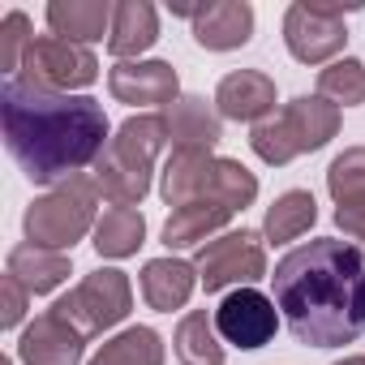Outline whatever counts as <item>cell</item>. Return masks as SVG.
<instances>
[{
    "instance_id": "cell-1",
    "label": "cell",
    "mask_w": 365,
    "mask_h": 365,
    "mask_svg": "<svg viewBox=\"0 0 365 365\" xmlns=\"http://www.w3.org/2000/svg\"><path fill=\"white\" fill-rule=\"evenodd\" d=\"M275 309L305 348H344L365 335V250L318 237L275 262Z\"/></svg>"
},
{
    "instance_id": "cell-2",
    "label": "cell",
    "mask_w": 365,
    "mask_h": 365,
    "mask_svg": "<svg viewBox=\"0 0 365 365\" xmlns=\"http://www.w3.org/2000/svg\"><path fill=\"white\" fill-rule=\"evenodd\" d=\"M0 125H5L9 155L35 185H56V180L78 176L112 142L108 112L99 99L39 91L22 78H5L0 86Z\"/></svg>"
},
{
    "instance_id": "cell-3",
    "label": "cell",
    "mask_w": 365,
    "mask_h": 365,
    "mask_svg": "<svg viewBox=\"0 0 365 365\" xmlns=\"http://www.w3.org/2000/svg\"><path fill=\"white\" fill-rule=\"evenodd\" d=\"M168 146V120L163 112H146V116H129L116 138L103 146V155L95 159V180L99 194L112 207H133L150 194V172H155V155Z\"/></svg>"
},
{
    "instance_id": "cell-4",
    "label": "cell",
    "mask_w": 365,
    "mask_h": 365,
    "mask_svg": "<svg viewBox=\"0 0 365 365\" xmlns=\"http://www.w3.org/2000/svg\"><path fill=\"white\" fill-rule=\"evenodd\" d=\"M159 194L172 211L190 202H224L232 211H245L258 198V180L237 159H220L211 150H172V159L163 163Z\"/></svg>"
},
{
    "instance_id": "cell-5",
    "label": "cell",
    "mask_w": 365,
    "mask_h": 365,
    "mask_svg": "<svg viewBox=\"0 0 365 365\" xmlns=\"http://www.w3.org/2000/svg\"><path fill=\"white\" fill-rule=\"evenodd\" d=\"M335 133H339V108L322 95H301L288 108L271 112L267 120H258L254 133H250V146L258 150L262 163L284 168L297 155L327 146Z\"/></svg>"
},
{
    "instance_id": "cell-6",
    "label": "cell",
    "mask_w": 365,
    "mask_h": 365,
    "mask_svg": "<svg viewBox=\"0 0 365 365\" xmlns=\"http://www.w3.org/2000/svg\"><path fill=\"white\" fill-rule=\"evenodd\" d=\"M95 207H99V180L78 172L69 180H61V185L43 198H35L26 207V241L39 245V250H52V254H65L73 250V241H82L99 220H95Z\"/></svg>"
},
{
    "instance_id": "cell-7",
    "label": "cell",
    "mask_w": 365,
    "mask_h": 365,
    "mask_svg": "<svg viewBox=\"0 0 365 365\" xmlns=\"http://www.w3.org/2000/svg\"><path fill=\"white\" fill-rule=\"evenodd\" d=\"M361 9V0H348V5H335V0H297L284 18V43L301 65H327L331 56L344 52L348 26L344 14Z\"/></svg>"
},
{
    "instance_id": "cell-8",
    "label": "cell",
    "mask_w": 365,
    "mask_h": 365,
    "mask_svg": "<svg viewBox=\"0 0 365 365\" xmlns=\"http://www.w3.org/2000/svg\"><path fill=\"white\" fill-rule=\"evenodd\" d=\"M133 305V288H129V275L125 271H95L86 275L69 297H61L52 305V314H61L69 327H78L86 339L116 327Z\"/></svg>"
},
{
    "instance_id": "cell-9",
    "label": "cell",
    "mask_w": 365,
    "mask_h": 365,
    "mask_svg": "<svg viewBox=\"0 0 365 365\" xmlns=\"http://www.w3.org/2000/svg\"><path fill=\"white\" fill-rule=\"evenodd\" d=\"M22 82L39 86V91H56V95H69V91H82L99 78V61L91 48H78V43H65L56 35H39L26 56H22Z\"/></svg>"
},
{
    "instance_id": "cell-10",
    "label": "cell",
    "mask_w": 365,
    "mask_h": 365,
    "mask_svg": "<svg viewBox=\"0 0 365 365\" xmlns=\"http://www.w3.org/2000/svg\"><path fill=\"white\" fill-rule=\"evenodd\" d=\"M194 271L202 279L207 292H224L232 284H258L267 275V250H262V237L241 228V232H228L220 241H207L194 258Z\"/></svg>"
},
{
    "instance_id": "cell-11",
    "label": "cell",
    "mask_w": 365,
    "mask_h": 365,
    "mask_svg": "<svg viewBox=\"0 0 365 365\" xmlns=\"http://www.w3.org/2000/svg\"><path fill=\"white\" fill-rule=\"evenodd\" d=\"M215 331L224 344L237 348H262L275 339L279 331V314H275V297L258 292V288H237L220 301L215 309Z\"/></svg>"
},
{
    "instance_id": "cell-12",
    "label": "cell",
    "mask_w": 365,
    "mask_h": 365,
    "mask_svg": "<svg viewBox=\"0 0 365 365\" xmlns=\"http://www.w3.org/2000/svg\"><path fill=\"white\" fill-rule=\"evenodd\" d=\"M108 91L129 108H172L180 99V78L168 61H116L108 73Z\"/></svg>"
},
{
    "instance_id": "cell-13",
    "label": "cell",
    "mask_w": 365,
    "mask_h": 365,
    "mask_svg": "<svg viewBox=\"0 0 365 365\" xmlns=\"http://www.w3.org/2000/svg\"><path fill=\"white\" fill-rule=\"evenodd\" d=\"M82 348H86V335L78 327H69L61 314H39L22 339H18V356L26 365H78L82 361Z\"/></svg>"
},
{
    "instance_id": "cell-14",
    "label": "cell",
    "mask_w": 365,
    "mask_h": 365,
    "mask_svg": "<svg viewBox=\"0 0 365 365\" xmlns=\"http://www.w3.org/2000/svg\"><path fill=\"white\" fill-rule=\"evenodd\" d=\"M215 103H220V116L228 120H267L275 112V82L258 69H237L220 82L215 91Z\"/></svg>"
},
{
    "instance_id": "cell-15",
    "label": "cell",
    "mask_w": 365,
    "mask_h": 365,
    "mask_svg": "<svg viewBox=\"0 0 365 365\" xmlns=\"http://www.w3.org/2000/svg\"><path fill=\"white\" fill-rule=\"evenodd\" d=\"M112 14H116V5H108V0H52L48 26L56 39L86 48V43L103 39V31L112 35Z\"/></svg>"
},
{
    "instance_id": "cell-16",
    "label": "cell",
    "mask_w": 365,
    "mask_h": 365,
    "mask_svg": "<svg viewBox=\"0 0 365 365\" xmlns=\"http://www.w3.org/2000/svg\"><path fill=\"white\" fill-rule=\"evenodd\" d=\"M250 35H254V9L245 0H215V5H202V14L194 18V39L211 52H232L250 43Z\"/></svg>"
},
{
    "instance_id": "cell-17",
    "label": "cell",
    "mask_w": 365,
    "mask_h": 365,
    "mask_svg": "<svg viewBox=\"0 0 365 365\" xmlns=\"http://www.w3.org/2000/svg\"><path fill=\"white\" fill-rule=\"evenodd\" d=\"M163 120H168V142H172V150H211V146L224 138L220 116H215L211 103L198 99V95H185V99H176L172 108H163Z\"/></svg>"
},
{
    "instance_id": "cell-18",
    "label": "cell",
    "mask_w": 365,
    "mask_h": 365,
    "mask_svg": "<svg viewBox=\"0 0 365 365\" xmlns=\"http://www.w3.org/2000/svg\"><path fill=\"white\" fill-rule=\"evenodd\" d=\"M194 284H198L194 262H180V258H150V262L142 267V297H146V305L159 309V314L180 309V305L194 297Z\"/></svg>"
},
{
    "instance_id": "cell-19",
    "label": "cell",
    "mask_w": 365,
    "mask_h": 365,
    "mask_svg": "<svg viewBox=\"0 0 365 365\" xmlns=\"http://www.w3.org/2000/svg\"><path fill=\"white\" fill-rule=\"evenodd\" d=\"M159 39V14L146 0H120L112 14V35H108V52L116 61H133L142 56L150 43Z\"/></svg>"
},
{
    "instance_id": "cell-20",
    "label": "cell",
    "mask_w": 365,
    "mask_h": 365,
    "mask_svg": "<svg viewBox=\"0 0 365 365\" xmlns=\"http://www.w3.org/2000/svg\"><path fill=\"white\" fill-rule=\"evenodd\" d=\"M237 211L224 207V202H190V207H176L163 224V245L168 250H185V245H198L207 237H215Z\"/></svg>"
},
{
    "instance_id": "cell-21",
    "label": "cell",
    "mask_w": 365,
    "mask_h": 365,
    "mask_svg": "<svg viewBox=\"0 0 365 365\" xmlns=\"http://www.w3.org/2000/svg\"><path fill=\"white\" fill-rule=\"evenodd\" d=\"M9 275L31 292V297H43L52 288H61L69 279V258L65 254H52V250H39V245H18L9 254Z\"/></svg>"
},
{
    "instance_id": "cell-22",
    "label": "cell",
    "mask_w": 365,
    "mask_h": 365,
    "mask_svg": "<svg viewBox=\"0 0 365 365\" xmlns=\"http://www.w3.org/2000/svg\"><path fill=\"white\" fill-rule=\"evenodd\" d=\"M176 356L185 365H224V344L215 331V314L194 309L176 327Z\"/></svg>"
},
{
    "instance_id": "cell-23",
    "label": "cell",
    "mask_w": 365,
    "mask_h": 365,
    "mask_svg": "<svg viewBox=\"0 0 365 365\" xmlns=\"http://www.w3.org/2000/svg\"><path fill=\"white\" fill-rule=\"evenodd\" d=\"M142 237H146V220L133 207H108L99 215V224H95V250L103 258H129V254H138Z\"/></svg>"
},
{
    "instance_id": "cell-24",
    "label": "cell",
    "mask_w": 365,
    "mask_h": 365,
    "mask_svg": "<svg viewBox=\"0 0 365 365\" xmlns=\"http://www.w3.org/2000/svg\"><path fill=\"white\" fill-rule=\"evenodd\" d=\"M314 220H318V202H314V194H309V190H288L284 198L271 202L262 228H267V237H271L275 245H284V241L305 237V232L314 228Z\"/></svg>"
},
{
    "instance_id": "cell-25",
    "label": "cell",
    "mask_w": 365,
    "mask_h": 365,
    "mask_svg": "<svg viewBox=\"0 0 365 365\" xmlns=\"http://www.w3.org/2000/svg\"><path fill=\"white\" fill-rule=\"evenodd\" d=\"M91 365H163V339L150 327H129L116 339H108Z\"/></svg>"
},
{
    "instance_id": "cell-26",
    "label": "cell",
    "mask_w": 365,
    "mask_h": 365,
    "mask_svg": "<svg viewBox=\"0 0 365 365\" xmlns=\"http://www.w3.org/2000/svg\"><path fill=\"white\" fill-rule=\"evenodd\" d=\"M327 190H331L335 207L365 202V146H348L344 155L331 159V168H327Z\"/></svg>"
},
{
    "instance_id": "cell-27",
    "label": "cell",
    "mask_w": 365,
    "mask_h": 365,
    "mask_svg": "<svg viewBox=\"0 0 365 365\" xmlns=\"http://www.w3.org/2000/svg\"><path fill=\"white\" fill-rule=\"evenodd\" d=\"M318 95L331 99L335 108H352V103H365V65L344 56V61H331L322 73H318Z\"/></svg>"
},
{
    "instance_id": "cell-28",
    "label": "cell",
    "mask_w": 365,
    "mask_h": 365,
    "mask_svg": "<svg viewBox=\"0 0 365 365\" xmlns=\"http://www.w3.org/2000/svg\"><path fill=\"white\" fill-rule=\"evenodd\" d=\"M35 43V35H31V22H26V14H9L5 22H0V69H5V78H18V69H22V56H26V48Z\"/></svg>"
},
{
    "instance_id": "cell-29",
    "label": "cell",
    "mask_w": 365,
    "mask_h": 365,
    "mask_svg": "<svg viewBox=\"0 0 365 365\" xmlns=\"http://www.w3.org/2000/svg\"><path fill=\"white\" fill-rule=\"evenodd\" d=\"M0 297H5V309H0V327H18L22 322V314H26V288L5 271V275H0Z\"/></svg>"
},
{
    "instance_id": "cell-30",
    "label": "cell",
    "mask_w": 365,
    "mask_h": 365,
    "mask_svg": "<svg viewBox=\"0 0 365 365\" xmlns=\"http://www.w3.org/2000/svg\"><path fill=\"white\" fill-rule=\"evenodd\" d=\"M335 224L344 228V237H352V241H361V245H365V202L335 207Z\"/></svg>"
},
{
    "instance_id": "cell-31",
    "label": "cell",
    "mask_w": 365,
    "mask_h": 365,
    "mask_svg": "<svg viewBox=\"0 0 365 365\" xmlns=\"http://www.w3.org/2000/svg\"><path fill=\"white\" fill-rule=\"evenodd\" d=\"M335 365H365V356H344V361H335Z\"/></svg>"
}]
</instances>
